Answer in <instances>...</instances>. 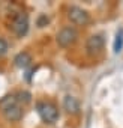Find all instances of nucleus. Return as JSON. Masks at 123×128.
Masks as SVG:
<instances>
[{
    "mask_svg": "<svg viewBox=\"0 0 123 128\" xmlns=\"http://www.w3.org/2000/svg\"><path fill=\"white\" fill-rule=\"evenodd\" d=\"M11 29H12V32H14L18 38L26 36L27 32H29V17H27V14H23V12L17 14L15 18L12 20Z\"/></svg>",
    "mask_w": 123,
    "mask_h": 128,
    "instance_id": "7ed1b4c3",
    "label": "nucleus"
},
{
    "mask_svg": "<svg viewBox=\"0 0 123 128\" xmlns=\"http://www.w3.org/2000/svg\"><path fill=\"white\" fill-rule=\"evenodd\" d=\"M68 18L71 20V23H74L77 26H86L90 21V17H89L87 11H84L80 6H71L68 9Z\"/></svg>",
    "mask_w": 123,
    "mask_h": 128,
    "instance_id": "20e7f679",
    "label": "nucleus"
},
{
    "mask_svg": "<svg viewBox=\"0 0 123 128\" xmlns=\"http://www.w3.org/2000/svg\"><path fill=\"white\" fill-rule=\"evenodd\" d=\"M123 48V29H119L116 33V39H114V53H120Z\"/></svg>",
    "mask_w": 123,
    "mask_h": 128,
    "instance_id": "1a4fd4ad",
    "label": "nucleus"
},
{
    "mask_svg": "<svg viewBox=\"0 0 123 128\" xmlns=\"http://www.w3.org/2000/svg\"><path fill=\"white\" fill-rule=\"evenodd\" d=\"M15 100H17V102L29 104V102L32 101V95H30L27 90H21V92H18V94L15 95Z\"/></svg>",
    "mask_w": 123,
    "mask_h": 128,
    "instance_id": "9b49d317",
    "label": "nucleus"
},
{
    "mask_svg": "<svg viewBox=\"0 0 123 128\" xmlns=\"http://www.w3.org/2000/svg\"><path fill=\"white\" fill-rule=\"evenodd\" d=\"M14 104H17L15 95H6L5 98H2V100H0V108H2V110L8 108L9 106H14Z\"/></svg>",
    "mask_w": 123,
    "mask_h": 128,
    "instance_id": "9d476101",
    "label": "nucleus"
},
{
    "mask_svg": "<svg viewBox=\"0 0 123 128\" xmlns=\"http://www.w3.org/2000/svg\"><path fill=\"white\" fill-rule=\"evenodd\" d=\"M63 107L65 110L69 113V114H77L80 112V102L75 96L72 95H66L65 100H63Z\"/></svg>",
    "mask_w": 123,
    "mask_h": 128,
    "instance_id": "0eeeda50",
    "label": "nucleus"
},
{
    "mask_svg": "<svg viewBox=\"0 0 123 128\" xmlns=\"http://www.w3.org/2000/svg\"><path fill=\"white\" fill-rule=\"evenodd\" d=\"M36 110H38V114L41 116V119L45 124H54L59 119V110L53 102L41 101V102L36 104Z\"/></svg>",
    "mask_w": 123,
    "mask_h": 128,
    "instance_id": "f257e3e1",
    "label": "nucleus"
},
{
    "mask_svg": "<svg viewBox=\"0 0 123 128\" xmlns=\"http://www.w3.org/2000/svg\"><path fill=\"white\" fill-rule=\"evenodd\" d=\"M2 112H3V116L6 118V120H9V122H18L23 119V108L18 106V102L14 106H9L8 108H5Z\"/></svg>",
    "mask_w": 123,
    "mask_h": 128,
    "instance_id": "423d86ee",
    "label": "nucleus"
},
{
    "mask_svg": "<svg viewBox=\"0 0 123 128\" xmlns=\"http://www.w3.org/2000/svg\"><path fill=\"white\" fill-rule=\"evenodd\" d=\"M48 21H50V20H48L47 15H41V17L38 18V26H39V27H44V26L48 24Z\"/></svg>",
    "mask_w": 123,
    "mask_h": 128,
    "instance_id": "ddd939ff",
    "label": "nucleus"
},
{
    "mask_svg": "<svg viewBox=\"0 0 123 128\" xmlns=\"http://www.w3.org/2000/svg\"><path fill=\"white\" fill-rule=\"evenodd\" d=\"M77 39H78V32H77V29H74L71 26L63 27L56 36V41L62 48H68V47L74 45L77 42Z\"/></svg>",
    "mask_w": 123,
    "mask_h": 128,
    "instance_id": "f03ea898",
    "label": "nucleus"
},
{
    "mask_svg": "<svg viewBox=\"0 0 123 128\" xmlns=\"http://www.w3.org/2000/svg\"><path fill=\"white\" fill-rule=\"evenodd\" d=\"M104 45H105V39L102 35H92L86 42V50L90 56H95L104 50Z\"/></svg>",
    "mask_w": 123,
    "mask_h": 128,
    "instance_id": "39448f33",
    "label": "nucleus"
},
{
    "mask_svg": "<svg viewBox=\"0 0 123 128\" xmlns=\"http://www.w3.org/2000/svg\"><path fill=\"white\" fill-rule=\"evenodd\" d=\"M14 63L17 68H27L32 63V56L27 51H21L14 57Z\"/></svg>",
    "mask_w": 123,
    "mask_h": 128,
    "instance_id": "6e6552de",
    "label": "nucleus"
},
{
    "mask_svg": "<svg viewBox=\"0 0 123 128\" xmlns=\"http://www.w3.org/2000/svg\"><path fill=\"white\" fill-rule=\"evenodd\" d=\"M6 53H8V42L3 38H0V57L5 56Z\"/></svg>",
    "mask_w": 123,
    "mask_h": 128,
    "instance_id": "f8f14e48",
    "label": "nucleus"
}]
</instances>
